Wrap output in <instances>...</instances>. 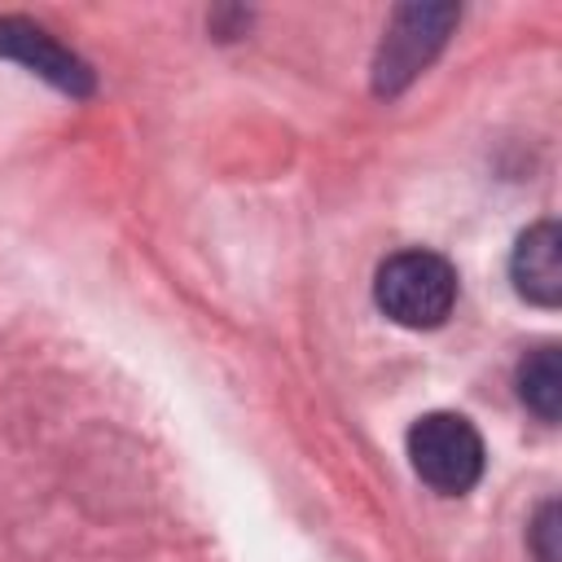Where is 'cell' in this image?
<instances>
[{"label": "cell", "mask_w": 562, "mask_h": 562, "mask_svg": "<svg viewBox=\"0 0 562 562\" xmlns=\"http://www.w3.org/2000/svg\"><path fill=\"white\" fill-rule=\"evenodd\" d=\"M408 461L426 487L461 496L483 474V439L461 413H426L408 430Z\"/></svg>", "instance_id": "obj_2"}, {"label": "cell", "mask_w": 562, "mask_h": 562, "mask_svg": "<svg viewBox=\"0 0 562 562\" xmlns=\"http://www.w3.org/2000/svg\"><path fill=\"white\" fill-rule=\"evenodd\" d=\"M373 299L395 325L435 329L457 303V272L435 250H400L378 268Z\"/></svg>", "instance_id": "obj_1"}, {"label": "cell", "mask_w": 562, "mask_h": 562, "mask_svg": "<svg viewBox=\"0 0 562 562\" xmlns=\"http://www.w3.org/2000/svg\"><path fill=\"white\" fill-rule=\"evenodd\" d=\"M0 57H13L22 66H31L40 79H48L53 88L70 92V97H88L92 92V70L83 57H75L66 44H57L44 26H35L31 18H0Z\"/></svg>", "instance_id": "obj_4"}, {"label": "cell", "mask_w": 562, "mask_h": 562, "mask_svg": "<svg viewBox=\"0 0 562 562\" xmlns=\"http://www.w3.org/2000/svg\"><path fill=\"white\" fill-rule=\"evenodd\" d=\"M509 277L527 303H536V307L562 303V233L553 220H540L518 237V246L509 255Z\"/></svg>", "instance_id": "obj_5"}, {"label": "cell", "mask_w": 562, "mask_h": 562, "mask_svg": "<svg viewBox=\"0 0 562 562\" xmlns=\"http://www.w3.org/2000/svg\"><path fill=\"white\" fill-rule=\"evenodd\" d=\"M518 395H522V404L540 422H558L562 369H558V347L553 342H544V347H536V351L522 356V364H518Z\"/></svg>", "instance_id": "obj_6"}, {"label": "cell", "mask_w": 562, "mask_h": 562, "mask_svg": "<svg viewBox=\"0 0 562 562\" xmlns=\"http://www.w3.org/2000/svg\"><path fill=\"white\" fill-rule=\"evenodd\" d=\"M558 501H544L540 509H536V518H531V527H527V540H531V553L540 558V562H558Z\"/></svg>", "instance_id": "obj_7"}, {"label": "cell", "mask_w": 562, "mask_h": 562, "mask_svg": "<svg viewBox=\"0 0 562 562\" xmlns=\"http://www.w3.org/2000/svg\"><path fill=\"white\" fill-rule=\"evenodd\" d=\"M457 18H461L457 4H404V9H395L391 26L378 44V57H373V92L378 97L404 92L430 66V57L443 48Z\"/></svg>", "instance_id": "obj_3"}]
</instances>
